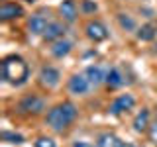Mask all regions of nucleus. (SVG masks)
<instances>
[{"instance_id": "nucleus-12", "label": "nucleus", "mask_w": 157, "mask_h": 147, "mask_svg": "<svg viewBox=\"0 0 157 147\" xmlns=\"http://www.w3.org/2000/svg\"><path fill=\"white\" fill-rule=\"evenodd\" d=\"M59 12H61V16L65 22H75L77 20V4L75 0H63L61 4H59Z\"/></svg>"}, {"instance_id": "nucleus-21", "label": "nucleus", "mask_w": 157, "mask_h": 147, "mask_svg": "<svg viewBox=\"0 0 157 147\" xmlns=\"http://www.w3.org/2000/svg\"><path fill=\"white\" fill-rule=\"evenodd\" d=\"M73 147H94L90 143V141H85V139H78V141H75L73 143Z\"/></svg>"}, {"instance_id": "nucleus-23", "label": "nucleus", "mask_w": 157, "mask_h": 147, "mask_svg": "<svg viewBox=\"0 0 157 147\" xmlns=\"http://www.w3.org/2000/svg\"><path fill=\"white\" fill-rule=\"evenodd\" d=\"M82 6H85V10H96V4H90V2H85Z\"/></svg>"}, {"instance_id": "nucleus-15", "label": "nucleus", "mask_w": 157, "mask_h": 147, "mask_svg": "<svg viewBox=\"0 0 157 147\" xmlns=\"http://www.w3.org/2000/svg\"><path fill=\"white\" fill-rule=\"evenodd\" d=\"M134 130L137 134H144V131L149 130V110H141L140 114L134 118Z\"/></svg>"}, {"instance_id": "nucleus-3", "label": "nucleus", "mask_w": 157, "mask_h": 147, "mask_svg": "<svg viewBox=\"0 0 157 147\" xmlns=\"http://www.w3.org/2000/svg\"><path fill=\"white\" fill-rule=\"evenodd\" d=\"M18 110L28 116H37L45 110V100L37 94H26L18 102Z\"/></svg>"}, {"instance_id": "nucleus-4", "label": "nucleus", "mask_w": 157, "mask_h": 147, "mask_svg": "<svg viewBox=\"0 0 157 147\" xmlns=\"http://www.w3.org/2000/svg\"><path fill=\"white\" fill-rule=\"evenodd\" d=\"M59 81H61V73H59V69L51 67V65L41 67V71H39V82H41V86L55 88L59 85Z\"/></svg>"}, {"instance_id": "nucleus-19", "label": "nucleus", "mask_w": 157, "mask_h": 147, "mask_svg": "<svg viewBox=\"0 0 157 147\" xmlns=\"http://www.w3.org/2000/svg\"><path fill=\"white\" fill-rule=\"evenodd\" d=\"M2 139L4 141H10V143H22L24 137L20 134H14V131H2Z\"/></svg>"}, {"instance_id": "nucleus-13", "label": "nucleus", "mask_w": 157, "mask_h": 147, "mask_svg": "<svg viewBox=\"0 0 157 147\" xmlns=\"http://www.w3.org/2000/svg\"><path fill=\"white\" fill-rule=\"evenodd\" d=\"M71 47H73L71 41H67V39H57V41H53L51 55L57 57V59H63V57H67L69 53H71Z\"/></svg>"}, {"instance_id": "nucleus-5", "label": "nucleus", "mask_w": 157, "mask_h": 147, "mask_svg": "<svg viewBox=\"0 0 157 147\" xmlns=\"http://www.w3.org/2000/svg\"><path fill=\"white\" fill-rule=\"evenodd\" d=\"M136 106V98L132 94H120L118 98H114L110 104V114H124V112H130L132 108Z\"/></svg>"}, {"instance_id": "nucleus-10", "label": "nucleus", "mask_w": 157, "mask_h": 147, "mask_svg": "<svg viewBox=\"0 0 157 147\" xmlns=\"http://www.w3.org/2000/svg\"><path fill=\"white\" fill-rule=\"evenodd\" d=\"M65 36V26L59 22H49V26L43 33V39L45 41H57V39H63Z\"/></svg>"}, {"instance_id": "nucleus-7", "label": "nucleus", "mask_w": 157, "mask_h": 147, "mask_svg": "<svg viewBox=\"0 0 157 147\" xmlns=\"http://www.w3.org/2000/svg\"><path fill=\"white\" fill-rule=\"evenodd\" d=\"M90 81L86 78V75H73L71 78H69V90L73 92V94L77 96H82L86 94L88 90H90Z\"/></svg>"}, {"instance_id": "nucleus-8", "label": "nucleus", "mask_w": 157, "mask_h": 147, "mask_svg": "<svg viewBox=\"0 0 157 147\" xmlns=\"http://www.w3.org/2000/svg\"><path fill=\"white\" fill-rule=\"evenodd\" d=\"M20 16H24V8L16 2H4L0 6V20L8 22V20H16Z\"/></svg>"}, {"instance_id": "nucleus-9", "label": "nucleus", "mask_w": 157, "mask_h": 147, "mask_svg": "<svg viewBox=\"0 0 157 147\" xmlns=\"http://www.w3.org/2000/svg\"><path fill=\"white\" fill-rule=\"evenodd\" d=\"M47 26H49L47 18L41 16V14H33V16L29 18V22H28L29 32L36 33V36H43V33H45V29H47Z\"/></svg>"}, {"instance_id": "nucleus-22", "label": "nucleus", "mask_w": 157, "mask_h": 147, "mask_svg": "<svg viewBox=\"0 0 157 147\" xmlns=\"http://www.w3.org/2000/svg\"><path fill=\"white\" fill-rule=\"evenodd\" d=\"M149 135H151V141H153V143L157 145V124L149 130Z\"/></svg>"}, {"instance_id": "nucleus-17", "label": "nucleus", "mask_w": 157, "mask_h": 147, "mask_svg": "<svg viewBox=\"0 0 157 147\" xmlns=\"http://www.w3.org/2000/svg\"><path fill=\"white\" fill-rule=\"evenodd\" d=\"M85 75H86L88 81H90V85H92V86L100 85V82L106 78V75L102 73V69L98 67V65H90V67H86V73H85Z\"/></svg>"}, {"instance_id": "nucleus-20", "label": "nucleus", "mask_w": 157, "mask_h": 147, "mask_svg": "<svg viewBox=\"0 0 157 147\" xmlns=\"http://www.w3.org/2000/svg\"><path fill=\"white\" fill-rule=\"evenodd\" d=\"M36 147H55V141L51 137H39L36 141Z\"/></svg>"}, {"instance_id": "nucleus-2", "label": "nucleus", "mask_w": 157, "mask_h": 147, "mask_svg": "<svg viewBox=\"0 0 157 147\" xmlns=\"http://www.w3.org/2000/svg\"><path fill=\"white\" fill-rule=\"evenodd\" d=\"M29 67L20 55H8L2 59V78L14 86H20L28 81Z\"/></svg>"}, {"instance_id": "nucleus-11", "label": "nucleus", "mask_w": 157, "mask_h": 147, "mask_svg": "<svg viewBox=\"0 0 157 147\" xmlns=\"http://www.w3.org/2000/svg\"><path fill=\"white\" fill-rule=\"evenodd\" d=\"M96 147H126V143L120 139L116 134H100L96 141Z\"/></svg>"}, {"instance_id": "nucleus-16", "label": "nucleus", "mask_w": 157, "mask_h": 147, "mask_svg": "<svg viewBox=\"0 0 157 147\" xmlns=\"http://www.w3.org/2000/svg\"><path fill=\"white\" fill-rule=\"evenodd\" d=\"M137 39L140 41H153L155 36H157V28L155 24H144L141 28H137Z\"/></svg>"}, {"instance_id": "nucleus-1", "label": "nucleus", "mask_w": 157, "mask_h": 147, "mask_svg": "<svg viewBox=\"0 0 157 147\" xmlns=\"http://www.w3.org/2000/svg\"><path fill=\"white\" fill-rule=\"evenodd\" d=\"M77 116H78V110L73 102H61V104L53 106L47 112L45 122L53 131H63L65 127H69L77 120Z\"/></svg>"}, {"instance_id": "nucleus-6", "label": "nucleus", "mask_w": 157, "mask_h": 147, "mask_svg": "<svg viewBox=\"0 0 157 147\" xmlns=\"http://www.w3.org/2000/svg\"><path fill=\"white\" fill-rule=\"evenodd\" d=\"M85 32H86V37L92 39V41H96V43L104 41V39L108 37V28L102 22H98V20H90V22L86 24Z\"/></svg>"}, {"instance_id": "nucleus-14", "label": "nucleus", "mask_w": 157, "mask_h": 147, "mask_svg": "<svg viewBox=\"0 0 157 147\" xmlns=\"http://www.w3.org/2000/svg\"><path fill=\"white\" fill-rule=\"evenodd\" d=\"M104 82L108 85V88H120L122 85H124V77H122V73H120V69H116V67H112L110 71L106 73V78H104Z\"/></svg>"}, {"instance_id": "nucleus-18", "label": "nucleus", "mask_w": 157, "mask_h": 147, "mask_svg": "<svg viewBox=\"0 0 157 147\" xmlns=\"http://www.w3.org/2000/svg\"><path fill=\"white\" fill-rule=\"evenodd\" d=\"M118 24H120V28L126 29V32H132V29H136L134 18L128 16V14H118Z\"/></svg>"}]
</instances>
